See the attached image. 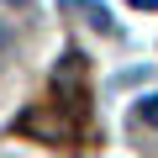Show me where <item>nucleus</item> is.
I'll use <instances>...</instances> for the list:
<instances>
[{
  "label": "nucleus",
  "instance_id": "nucleus-1",
  "mask_svg": "<svg viewBox=\"0 0 158 158\" xmlns=\"http://www.w3.org/2000/svg\"><path fill=\"white\" fill-rule=\"evenodd\" d=\"M69 127H74V121H69L63 111H27V116H21V132L48 137V142H63V137H69Z\"/></svg>",
  "mask_w": 158,
  "mask_h": 158
},
{
  "label": "nucleus",
  "instance_id": "nucleus-2",
  "mask_svg": "<svg viewBox=\"0 0 158 158\" xmlns=\"http://www.w3.org/2000/svg\"><path fill=\"white\" fill-rule=\"evenodd\" d=\"M63 6H69V11H79V16H85V21H90L95 32H106V37L116 32V21H111V11L100 6V0H63Z\"/></svg>",
  "mask_w": 158,
  "mask_h": 158
},
{
  "label": "nucleus",
  "instance_id": "nucleus-4",
  "mask_svg": "<svg viewBox=\"0 0 158 158\" xmlns=\"http://www.w3.org/2000/svg\"><path fill=\"white\" fill-rule=\"evenodd\" d=\"M142 79H148V69H127V74H116V79H111V90H127V85H142Z\"/></svg>",
  "mask_w": 158,
  "mask_h": 158
},
{
  "label": "nucleus",
  "instance_id": "nucleus-3",
  "mask_svg": "<svg viewBox=\"0 0 158 158\" xmlns=\"http://www.w3.org/2000/svg\"><path fill=\"white\" fill-rule=\"evenodd\" d=\"M137 121L142 127H158V95H142L137 100Z\"/></svg>",
  "mask_w": 158,
  "mask_h": 158
},
{
  "label": "nucleus",
  "instance_id": "nucleus-6",
  "mask_svg": "<svg viewBox=\"0 0 158 158\" xmlns=\"http://www.w3.org/2000/svg\"><path fill=\"white\" fill-rule=\"evenodd\" d=\"M6 6H27V0H6Z\"/></svg>",
  "mask_w": 158,
  "mask_h": 158
},
{
  "label": "nucleus",
  "instance_id": "nucleus-5",
  "mask_svg": "<svg viewBox=\"0 0 158 158\" xmlns=\"http://www.w3.org/2000/svg\"><path fill=\"white\" fill-rule=\"evenodd\" d=\"M132 6H137V11H158V0H132Z\"/></svg>",
  "mask_w": 158,
  "mask_h": 158
}]
</instances>
